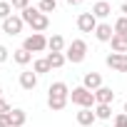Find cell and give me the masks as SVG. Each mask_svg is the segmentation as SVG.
<instances>
[{"label":"cell","mask_w":127,"mask_h":127,"mask_svg":"<svg viewBox=\"0 0 127 127\" xmlns=\"http://www.w3.org/2000/svg\"><path fill=\"white\" fill-rule=\"evenodd\" d=\"M20 18H23L25 25L32 28V32H45L47 25H50V18H47L45 13H40V8H25V10L20 13Z\"/></svg>","instance_id":"obj_1"},{"label":"cell","mask_w":127,"mask_h":127,"mask_svg":"<svg viewBox=\"0 0 127 127\" xmlns=\"http://www.w3.org/2000/svg\"><path fill=\"white\" fill-rule=\"evenodd\" d=\"M65 57H67V62H72V65L82 62V60L87 57V42H85V40H72V42L65 47Z\"/></svg>","instance_id":"obj_2"},{"label":"cell","mask_w":127,"mask_h":127,"mask_svg":"<svg viewBox=\"0 0 127 127\" xmlns=\"http://www.w3.org/2000/svg\"><path fill=\"white\" fill-rule=\"evenodd\" d=\"M70 100H72V105H77V107H95L97 102H95V92H90L87 87H72V92H70Z\"/></svg>","instance_id":"obj_3"},{"label":"cell","mask_w":127,"mask_h":127,"mask_svg":"<svg viewBox=\"0 0 127 127\" xmlns=\"http://www.w3.org/2000/svg\"><path fill=\"white\" fill-rule=\"evenodd\" d=\"M23 47H25L28 52H42V50H47V37H45L42 32H32V35L25 37Z\"/></svg>","instance_id":"obj_4"},{"label":"cell","mask_w":127,"mask_h":127,"mask_svg":"<svg viewBox=\"0 0 127 127\" xmlns=\"http://www.w3.org/2000/svg\"><path fill=\"white\" fill-rule=\"evenodd\" d=\"M107 67L115 70V72H127V52H110L105 57Z\"/></svg>","instance_id":"obj_5"},{"label":"cell","mask_w":127,"mask_h":127,"mask_svg":"<svg viewBox=\"0 0 127 127\" xmlns=\"http://www.w3.org/2000/svg\"><path fill=\"white\" fill-rule=\"evenodd\" d=\"M97 25H100V23H97V18L92 15V10H90V13H80V18H77V28H80V32H95Z\"/></svg>","instance_id":"obj_6"},{"label":"cell","mask_w":127,"mask_h":127,"mask_svg":"<svg viewBox=\"0 0 127 127\" xmlns=\"http://www.w3.org/2000/svg\"><path fill=\"white\" fill-rule=\"evenodd\" d=\"M23 25L25 23H23L20 15H10L8 20H3V32L5 35H20L23 32Z\"/></svg>","instance_id":"obj_7"},{"label":"cell","mask_w":127,"mask_h":127,"mask_svg":"<svg viewBox=\"0 0 127 127\" xmlns=\"http://www.w3.org/2000/svg\"><path fill=\"white\" fill-rule=\"evenodd\" d=\"M20 87L28 90V92H32V90L37 87V72H32V70H23V72H20Z\"/></svg>","instance_id":"obj_8"},{"label":"cell","mask_w":127,"mask_h":127,"mask_svg":"<svg viewBox=\"0 0 127 127\" xmlns=\"http://www.w3.org/2000/svg\"><path fill=\"white\" fill-rule=\"evenodd\" d=\"M95 37H97L100 42H110V40L115 37V28H112L110 23H100V25L95 28Z\"/></svg>","instance_id":"obj_9"},{"label":"cell","mask_w":127,"mask_h":127,"mask_svg":"<svg viewBox=\"0 0 127 127\" xmlns=\"http://www.w3.org/2000/svg\"><path fill=\"white\" fill-rule=\"evenodd\" d=\"M82 87H87L90 92L100 90V87H102V75H100V72H87V75L82 77Z\"/></svg>","instance_id":"obj_10"},{"label":"cell","mask_w":127,"mask_h":127,"mask_svg":"<svg viewBox=\"0 0 127 127\" xmlns=\"http://www.w3.org/2000/svg\"><path fill=\"white\" fill-rule=\"evenodd\" d=\"M112 100H115V92H112V87H100V90H95V102L97 105H112Z\"/></svg>","instance_id":"obj_11"},{"label":"cell","mask_w":127,"mask_h":127,"mask_svg":"<svg viewBox=\"0 0 127 127\" xmlns=\"http://www.w3.org/2000/svg\"><path fill=\"white\" fill-rule=\"evenodd\" d=\"M110 13H112V5L107 3V0H100V3H95V5H92V15H95L97 20L110 18Z\"/></svg>","instance_id":"obj_12"},{"label":"cell","mask_w":127,"mask_h":127,"mask_svg":"<svg viewBox=\"0 0 127 127\" xmlns=\"http://www.w3.org/2000/svg\"><path fill=\"white\" fill-rule=\"evenodd\" d=\"M95 120H97L95 110H90V107H80V112H77V125H82V127H90Z\"/></svg>","instance_id":"obj_13"},{"label":"cell","mask_w":127,"mask_h":127,"mask_svg":"<svg viewBox=\"0 0 127 127\" xmlns=\"http://www.w3.org/2000/svg\"><path fill=\"white\" fill-rule=\"evenodd\" d=\"M67 100H70V97H62V95H47V107H50L52 112H60V110L67 107Z\"/></svg>","instance_id":"obj_14"},{"label":"cell","mask_w":127,"mask_h":127,"mask_svg":"<svg viewBox=\"0 0 127 127\" xmlns=\"http://www.w3.org/2000/svg\"><path fill=\"white\" fill-rule=\"evenodd\" d=\"M67 45H65V37L62 35H52V37H47V50L50 52H62Z\"/></svg>","instance_id":"obj_15"},{"label":"cell","mask_w":127,"mask_h":127,"mask_svg":"<svg viewBox=\"0 0 127 127\" xmlns=\"http://www.w3.org/2000/svg\"><path fill=\"white\" fill-rule=\"evenodd\" d=\"M47 62H50V67L52 70H57V67H62L67 62V57H65V52H47V57H45Z\"/></svg>","instance_id":"obj_16"},{"label":"cell","mask_w":127,"mask_h":127,"mask_svg":"<svg viewBox=\"0 0 127 127\" xmlns=\"http://www.w3.org/2000/svg\"><path fill=\"white\" fill-rule=\"evenodd\" d=\"M28 120L25 110H10V127H23Z\"/></svg>","instance_id":"obj_17"},{"label":"cell","mask_w":127,"mask_h":127,"mask_svg":"<svg viewBox=\"0 0 127 127\" xmlns=\"http://www.w3.org/2000/svg\"><path fill=\"white\" fill-rule=\"evenodd\" d=\"M13 60L18 62V65H28V62H32V52H28L25 47H20V50L13 52Z\"/></svg>","instance_id":"obj_18"},{"label":"cell","mask_w":127,"mask_h":127,"mask_svg":"<svg viewBox=\"0 0 127 127\" xmlns=\"http://www.w3.org/2000/svg\"><path fill=\"white\" fill-rule=\"evenodd\" d=\"M47 95H62V97H70V87H67L65 82H52L50 90H47Z\"/></svg>","instance_id":"obj_19"},{"label":"cell","mask_w":127,"mask_h":127,"mask_svg":"<svg viewBox=\"0 0 127 127\" xmlns=\"http://www.w3.org/2000/svg\"><path fill=\"white\" fill-rule=\"evenodd\" d=\"M92 110H95L97 120H110V117H112V107H110V105H95Z\"/></svg>","instance_id":"obj_20"},{"label":"cell","mask_w":127,"mask_h":127,"mask_svg":"<svg viewBox=\"0 0 127 127\" xmlns=\"http://www.w3.org/2000/svg\"><path fill=\"white\" fill-rule=\"evenodd\" d=\"M52 67H50V62L42 57V60H35L32 62V72H37V75H45V72H50Z\"/></svg>","instance_id":"obj_21"},{"label":"cell","mask_w":127,"mask_h":127,"mask_svg":"<svg viewBox=\"0 0 127 127\" xmlns=\"http://www.w3.org/2000/svg\"><path fill=\"white\" fill-rule=\"evenodd\" d=\"M110 45H112V52H127V42H125L120 35H115V37L110 40Z\"/></svg>","instance_id":"obj_22"},{"label":"cell","mask_w":127,"mask_h":127,"mask_svg":"<svg viewBox=\"0 0 127 127\" xmlns=\"http://www.w3.org/2000/svg\"><path fill=\"white\" fill-rule=\"evenodd\" d=\"M112 28H115V35H125V32H127V18H125V15H122V18H117Z\"/></svg>","instance_id":"obj_23"},{"label":"cell","mask_w":127,"mask_h":127,"mask_svg":"<svg viewBox=\"0 0 127 127\" xmlns=\"http://www.w3.org/2000/svg\"><path fill=\"white\" fill-rule=\"evenodd\" d=\"M55 8H57V0H40V13H55Z\"/></svg>","instance_id":"obj_24"},{"label":"cell","mask_w":127,"mask_h":127,"mask_svg":"<svg viewBox=\"0 0 127 127\" xmlns=\"http://www.w3.org/2000/svg\"><path fill=\"white\" fill-rule=\"evenodd\" d=\"M13 15V5L5 3V0H0V20H8Z\"/></svg>","instance_id":"obj_25"},{"label":"cell","mask_w":127,"mask_h":127,"mask_svg":"<svg viewBox=\"0 0 127 127\" xmlns=\"http://www.w3.org/2000/svg\"><path fill=\"white\" fill-rule=\"evenodd\" d=\"M10 5H13V10H25V8H30V0H10Z\"/></svg>","instance_id":"obj_26"},{"label":"cell","mask_w":127,"mask_h":127,"mask_svg":"<svg viewBox=\"0 0 127 127\" xmlns=\"http://www.w3.org/2000/svg\"><path fill=\"white\" fill-rule=\"evenodd\" d=\"M112 127H127V115H125V112H120V115L115 117V122H112Z\"/></svg>","instance_id":"obj_27"},{"label":"cell","mask_w":127,"mask_h":127,"mask_svg":"<svg viewBox=\"0 0 127 127\" xmlns=\"http://www.w3.org/2000/svg\"><path fill=\"white\" fill-rule=\"evenodd\" d=\"M10 110H13V107L8 105V100H5V97H0V115H8Z\"/></svg>","instance_id":"obj_28"},{"label":"cell","mask_w":127,"mask_h":127,"mask_svg":"<svg viewBox=\"0 0 127 127\" xmlns=\"http://www.w3.org/2000/svg\"><path fill=\"white\" fill-rule=\"evenodd\" d=\"M8 55H10V50H8L5 45H0V65H3V62L8 60Z\"/></svg>","instance_id":"obj_29"},{"label":"cell","mask_w":127,"mask_h":127,"mask_svg":"<svg viewBox=\"0 0 127 127\" xmlns=\"http://www.w3.org/2000/svg\"><path fill=\"white\" fill-rule=\"evenodd\" d=\"M0 127H10V112L8 115H0Z\"/></svg>","instance_id":"obj_30"},{"label":"cell","mask_w":127,"mask_h":127,"mask_svg":"<svg viewBox=\"0 0 127 127\" xmlns=\"http://www.w3.org/2000/svg\"><path fill=\"white\" fill-rule=\"evenodd\" d=\"M120 10H122V15H125V18H127V0H125V3H122V5H120Z\"/></svg>","instance_id":"obj_31"},{"label":"cell","mask_w":127,"mask_h":127,"mask_svg":"<svg viewBox=\"0 0 127 127\" xmlns=\"http://www.w3.org/2000/svg\"><path fill=\"white\" fill-rule=\"evenodd\" d=\"M67 3H70V5H80V3H82V0H67Z\"/></svg>","instance_id":"obj_32"},{"label":"cell","mask_w":127,"mask_h":127,"mask_svg":"<svg viewBox=\"0 0 127 127\" xmlns=\"http://www.w3.org/2000/svg\"><path fill=\"white\" fill-rule=\"evenodd\" d=\"M122 112H125V115H127V102H125V110H122Z\"/></svg>","instance_id":"obj_33"},{"label":"cell","mask_w":127,"mask_h":127,"mask_svg":"<svg viewBox=\"0 0 127 127\" xmlns=\"http://www.w3.org/2000/svg\"><path fill=\"white\" fill-rule=\"evenodd\" d=\"M0 97H3V85H0Z\"/></svg>","instance_id":"obj_34"}]
</instances>
